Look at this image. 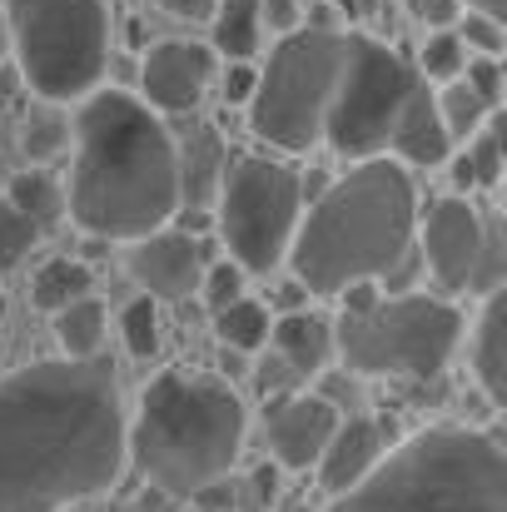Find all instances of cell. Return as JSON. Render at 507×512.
Here are the masks:
<instances>
[{
  "instance_id": "cell-1",
  "label": "cell",
  "mask_w": 507,
  "mask_h": 512,
  "mask_svg": "<svg viewBox=\"0 0 507 512\" xmlns=\"http://www.w3.org/2000/svg\"><path fill=\"white\" fill-rule=\"evenodd\" d=\"M125 473V403L110 363L40 358L0 373V512H65Z\"/></svg>"
},
{
  "instance_id": "cell-2",
  "label": "cell",
  "mask_w": 507,
  "mask_h": 512,
  "mask_svg": "<svg viewBox=\"0 0 507 512\" xmlns=\"http://www.w3.org/2000/svg\"><path fill=\"white\" fill-rule=\"evenodd\" d=\"M75 165L65 184V214L95 239L140 244L179 214L174 140L135 95L95 90L75 110Z\"/></svg>"
},
{
  "instance_id": "cell-3",
  "label": "cell",
  "mask_w": 507,
  "mask_h": 512,
  "mask_svg": "<svg viewBox=\"0 0 507 512\" xmlns=\"http://www.w3.org/2000/svg\"><path fill=\"white\" fill-rule=\"evenodd\" d=\"M418 234V194L403 165L388 155L363 160L338 174L329 189L299 214L289 269L309 299H338L358 284H378L413 259Z\"/></svg>"
},
{
  "instance_id": "cell-4",
  "label": "cell",
  "mask_w": 507,
  "mask_h": 512,
  "mask_svg": "<svg viewBox=\"0 0 507 512\" xmlns=\"http://www.w3.org/2000/svg\"><path fill=\"white\" fill-rule=\"evenodd\" d=\"M249 433L244 398L224 378L165 368L145 383L135 423H125V458L165 498H194L224 483Z\"/></svg>"
},
{
  "instance_id": "cell-5",
  "label": "cell",
  "mask_w": 507,
  "mask_h": 512,
  "mask_svg": "<svg viewBox=\"0 0 507 512\" xmlns=\"http://www.w3.org/2000/svg\"><path fill=\"white\" fill-rule=\"evenodd\" d=\"M329 512H507L503 438L473 423L418 428Z\"/></svg>"
},
{
  "instance_id": "cell-6",
  "label": "cell",
  "mask_w": 507,
  "mask_h": 512,
  "mask_svg": "<svg viewBox=\"0 0 507 512\" xmlns=\"http://www.w3.org/2000/svg\"><path fill=\"white\" fill-rule=\"evenodd\" d=\"M334 319V353L353 378H408L433 383L458 343H463V309L438 294H378L358 284Z\"/></svg>"
},
{
  "instance_id": "cell-7",
  "label": "cell",
  "mask_w": 507,
  "mask_h": 512,
  "mask_svg": "<svg viewBox=\"0 0 507 512\" xmlns=\"http://www.w3.org/2000/svg\"><path fill=\"white\" fill-rule=\"evenodd\" d=\"M5 30L25 85L50 105H80L110 65L105 0H5Z\"/></svg>"
},
{
  "instance_id": "cell-8",
  "label": "cell",
  "mask_w": 507,
  "mask_h": 512,
  "mask_svg": "<svg viewBox=\"0 0 507 512\" xmlns=\"http://www.w3.org/2000/svg\"><path fill=\"white\" fill-rule=\"evenodd\" d=\"M343 40L348 30H309V25L279 35L244 105L254 140H264L279 155H309L324 140V115L343 75Z\"/></svg>"
},
{
  "instance_id": "cell-9",
  "label": "cell",
  "mask_w": 507,
  "mask_h": 512,
  "mask_svg": "<svg viewBox=\"0 0 507 512\" xmlns=\"http://www.w3.org/2000/svg\"><path fill=\"white\" fill-rule=\"evenodd\" d=\"M214 209L219 239L229 244V264H239L244 274H274L289 259L304 214V179L274 155H239L219 174Z\"/></svg>"
},
{
  "instance_id": "cell-10",
  "label": "cell",
  "mask_w": 507,
  "mask_h": 512,
  "mask_svg": "<svg viewBox=\"0 0 507 512\" xmlns=\"http://www.w3.org/2000/svg\"><path fill=\"white\" fill-rule=\"evenodd\" d=\"M413 70L408 60L383 45L378 35H348L343 40V75H338L334 105L324 115V140L329 150L363 165V160H378L388 150V135H393V120L413 90Z\"/></svg>"
},
{
  "instance_id": "cell-11",
  "label": "cell",
  "mask_w": 507,
  "mask_h": 512,
  "mask_svg": "<svg viewBox=\"0 0 507 512\" xmlns=\"http://www.w3.org/2000/svg\"><path fill=\"white\" fill-rule=\"evenodd\" d=\"M423 264L443 294H493L503 289V274L488 259V229L483 204L443 194L423 214Z\"/></svg>"
},
{
  "instance_id": "cell-12",
  "label": "cell",
  "mask_w": 507,
  "mask_h": 512,
  "mask_svg": "<svg viewBox=\"0 0 507 512\" xmlns=\"http://www.w3.org/2000/svg\"><path fill=\"white\" fill-rule=\"evenodd\" d=\"M219 70V55L199 40H160L145 50V65H140V105L150 115H189L199 110L209 80Z\"/></svg>"
},
{
  "instance_id": "cell-13",
  "label": "cell",
  "mask_w": 507,
  "mask_h": 512,
  "mask_svg": "<svg viewBox=\"0 0 507 512\" xmlns=\"http://www.w3.org/2000/svg\"><path fill=\"white\" fill-rule=\"evenodd\" d=\"M125 269H130V279L145 289L150 304H179V299L199 294V279H204V244H199L194 234L160 229V234L130 244Z\"/></svg>"
},
{
  "instance_id": "cell-14",
  "label": "cell",
  "mask_w": 507,
  "mask_h": 512,
  "mask_svg": "<svg viewBox=\"0 0 507 512\" xmlns=\"http://www.w3.org/2000/svg\"><path fill=\"white\" fill-rule=\"evenodd\" d=\"M338 428V408L319 393H289V398H274L269 403V418H264V438L274 448V468H289V473H304L324 458L329 438Z\"/></svg>"
},
{
  "instance_id": "cell-15",
  "label": "cell",
  "mask_w": 507,
  "mask_h": 512,
  "mask_svg": "<svg viewBox=\"0 0 507 512\" xmlns=\"http://www.w3.org/2000/svg\"><path fill=\"white\" fill-rule=\"evenodd\" d=\"M383 458H388V433H383V423H373V418H363V413L338 418L324 458L314 463V468H319V488H324L329 498H343V493H353Z\"/></svg>"
},
{
  "instance_id": "cell-16",
  "label": "cell",
  "mask_w": 507,
  "mask_h": 512,
  "mask_svg": "<svg viewBox=\"0 0 507 512\" xmlns=\"http://www.w3.org/2000/svg\"><path fill=\"white\" fill-rule=\"evenodd\" d=\"M388 150L398 155L393 165H413V170H438L453 160V140L438 120V100L423 80H413L398 120H393V135H388Z\"/></svg>"
},
{
  "instance_id": "cell-17",
  "label": "cell",
  "mask_w": 507,
  "mask_h": 512,
  "mask_svg": "<svg viewBox=\"0 0 507 512\" xmlns=\"http://www.w3.org/2000/svg\"><path fill=\"white\" fill-rule=\"evenodd\" d=\"M269 343H274V358L304 383V378H319L334 358V324L324 314H284L274 329H269Z\"/></svg>"
},
{
  "instance_id": "cell-18",
  "label": "cell",
  "mask_w": 507,
  "mask_h": 512,
  "mask_svg": "<svg viewBox=\"0 0 507 512\" xmlns=\"http://www.w3.org/2000/svg\"><path fill=\"white\" fill-rule=\"evenodd\" d=\"M473 378L493 408L507 398V289L483 294V309L473 319Z\"/></svg>"
},
{
  "instance_id": "cell-19",
  "label": "cell",
  "mask_w": 507,
  "mask_h": 512,
  "mask_svg": "<svg viewBox=\"0 0 507 512\" xmlns=\"http://www.w3.org/2000/svg\"><path fill=\"white\" fill-rule=\"evenodd\" d=\"M174 160H179V204L189 199L194 209H204L209 199H214V189H219V174L229 165V155H224V145H219V135L204 125V130H194L189 140H184V150H174Z\"/></svg>"
},
{
  "instance_id": "cell-20",
  "label": "cell",
  "mask_w": 507,
  "mask_h": 512,
  "mask_svg": "<svg viewBox=\"0 0 507 512\" xmlns=\"http://www.w3.org/2000/svg\"><path fill=\"white\" fill-rule=\"evenodd\" d=\"M259 0H214L209 15V50L224 60H254L259 50Z\"/></svg>"
},
{
  "instance_id": "cell-21",
  "label": "cell",
  "mask_w": 507,
  "mask_h": 512,
  "mask_svg": "<svg viewBox=\"0 0 507 512\" xmlns=\"http://www.w3.org/2000/svg\"><path fill=\"white\" fill-rule=\"evenodd\" d=\"M80 299H90V269L80 264V259H45L40 269H35V279H30V304L40 309V314H60V309H70V304H80Z\"/></svg>"
},
{
  "instance_id": "cell-22",
  "label": "cell",
  "mask_w": 507,
  "mask_h": 512,
  "mask_svg": "<svg viewBox=\"0 0 507 512\" xmlns=\"http://www.w3.org/2000/svg\"><path fill=\"white\" fill-rule=\"evenodd\" d=\"M5 199L15 204V214L40 234V229H55L60 219H65V189L50 179V174L40 170H25L10 179V189H5Z\"/></svg>"
},
{
  "instance_id": "cell-23",
  "label": "cell",
  "mask_w": 507,
  "mask_h": 512,
  "mask_svg": "<svg viewBox=\"0 0 507 512\" xmlns=\"http://www.w3.org/2000/svg\"><path fill=\"white\" fill-rule=\"evenodd\" d=\"M105 304L90 294V299H80V304H70V309H60L55 314V343H60V353L70 358V363H85V358H95L100 353V343H105Z\"/></svg>"
},
{
  "instance_id": "cell-24",
  "label": "cell",
  "mask_w": 507,
  "mask_h": 512,
  "mask_svg": "<svg viewBox=\"0 0 507 512\" xmlns=\"http://www.w3.org/2000/svg\"><path fill=\"white\" fill-rule=\"evenodd\" d=\"M269 329H274L269 309L259 299H249V294L239 304H229V309L214 314V339L224 343L229 353H259L269 343Z\"/></svg>"
},
{
  "instance_id": "cell-25",
  "label": "cell",
  "mask_w": 507,
  "mask_h": 512,
  "mask_svg": "<svg viewBox=\"0 0 507 512\" xmlns=\"http://www.w3.org/2000/svg\"><path fill=\"white\" fill-rule=\"evenodd\" d=\"M433 100H438V120H443V130H448V140H453V145H458V140L468 145V140H473V135H478V130L493 120V110H488V105H483V100H478V95L463 85V80L438 85V90H433Z\"/></svg>"
},
{
  "instance_id": "cell-26",
  "label": "cell",
  "mask_w": 507,
  "mask_h": 512,
  "mask_svg": "<svg viewBox=\"0 0 507 512\" xmlns=\"http://www.w3.org/2000/svg\"><path fill=\"white\" fill-rule=\"evenodd\" d=\"M463 65H468V50H463V40L453 35V30H428L423 35V50H418V80L428 85H453L458 75H463Z\"/></svg>"
},
{
  "instance_id": "cell-27",
  "label": "cell",
  "mask_w": 507,
  "mask_h": 512,
  "mask_svg": "<svg viewBox=\"0 0 507 512\" xmlns=\"http://www.w3.org/2000/svg\"><path fill=\"white\" fill-rule=\"evenodd\" d=\"M463 160H468V170H473V184L478 189H498L503 184V120L493 115L463 150H458Z\"/></svg>"
},
{
  "instance_id": "cell-28",
  "label": "cell",
  "mask_w": 507,
  "mask_h": 512,
  "mask_svg": "<svg viewBox=\"0 0 507 512\" xmlns=\"http://www.w3.org/2000/svg\"><path fill=\"white\" fill-rule=\"evenodd\" d=\"M120 334H125V348L135 358H155L160 353V304H150L145 294L125 304L120 314Z\"/></svg>"
},
{
  "instance_id": "cell-29",
  "label": "cell",
  "mask_w": 507,
  "mask_h": 512,
  "mask_svg": "<svg viewBox=\"0 0 507 512\" xmlns=\"http://www.w3.org/2000/svg\"><path fill=\"white\" fill-rule=\"evenodd\" d=\"M453 35L463 40V50H468V55L503 60V45H507L503 20H493V15H478V10H463V15H458V25H453Z\"/></svg>"
},
{
  "instance_id": "cell-30",
  "label": "cell",
  "mask_w": 507,
  "mask_h": 512,
  "mask_svg": "<svg viewBox=\"0 0 507 512\" xmlns=\"http://www.w3.org/2000/svg\"><path fill=\"white\" fill-rule=\"evenodd\" d=\"M65 145H70V120H65V115H40V120H30L25 135H20V150H25L30 165L55 160Z\"/></svg>"
},
{
  "instance_id": "cell-31",
  "label": "cell",
  "mask_w": 507,
  "mask_h": 512,
  "mask_svg": "<svg viewBox=\"0 0 507 512\" xmlns=\"http://www.w3.org/2000/svg\"><path fill=\"white\" fill-rule=\"evenodd\" d=\"M244 269L239 264H204V279H199V299L209 304V314H219V309H229V304H239L244 299Z\"/></svg>"
},
{
  "instance_id": "cell-32",
  "label": "cell",
  "mask_w": 507,
  "mask_h": 512,
  "mask_svg": "<svg viewBox=\"0 0 507 512\" xmlns=\"http://www.w3.org/2000/svg\"><path fill=\"white\" fill-rule=\"evenodd\" d=\"M35 239H40V234H35V229L15 214V204L0 194V274H5V269H15V264L35 249Z\"/></svg>"
},
{
  "instance_id": "cell-33",
  "label": "cell",
  "mask_w": 507,
  "mask_h": 512,
  "mask_svg": "<svg viewBox=\"0 0 507 512\" xmlns=\"http://www.w3.org/2000/svg\"><path fill=\"white\" fill-rule=\"evenodd\" d=\"M493 115H498V105H503V60H483V55H468V65H463V75H458Z\"/></svg>"
},
{
  "instance_id": "cell-34",
  "label": "cell",
  "mask_w": 507,
  "mask_h": 512,
  "mask_svg": "<svg viewBox=\"0 0 507 512\" xmlns=\"http://www.w3.org/2000/svg\"><path fill=\"white\" fill-rule=\"evenodd\" d=\"M408 10H413L428 30H453L468 5H463V0H408Z\"/></svg>"
},
{
  "instance_id": "cell-35",
  "label": "cell",
  "mask_w": 507,
  "mask_h": 512,
  "mask_svg": "<svg viewBox=\"0 0 507 512\" xmlns=\"http://www.w3.org/2000/svg\"><path fill=\"white\" fill-rule=\"evenodd\" d=\"M254 80H259L254 60H229V65H224V100H229V105H249Z\"/></svg>"
},
{
  "instance_id": "cell-36",
  "label": "cell",
  "mask_w": 507,
  "mask_h": 512,
  "mask_svg": "<svg viewBox=\"0 0 507 512\" xmlns=\"http://www.w3.org/2000/svg\"><path fill=\"white\" fill-rule=\"evenodd\" d=\"M259 25H269L279 35H294L299 30V0H259Z\"/></svg>"
},
{
  "instance_id": "cell-37",
  "label": "cell",
  "mask_w": 507,
  "mask_h": 512,
  "mask_svg": "<svg viewBox=\"0 0 507 512\" xmlns=\"http://www.w3.org/2000/svg\"><path fill=\"white\" fill-rule=\"evenodd\" d=\"M160 10L174 20H194V25H209L214 15V0H160Z\"/></svg>"
},
{
  "instance_id": "cell-38",
  "label": "cell",
  "mask_w": 507,
  "mask_h": 512,
  "mask_svg": "<svg viewBox=\"0 0 507 512\" xmlns=\"http://www.w3.org/2000/svg\"><path fill=\"white\" fill-rule=\"evenodd\" d=\"M194 503L204 512H229L234 508V483H229V478H224V483H209L204 493H194Z\"/></svg>"
},
{
  "instance_id": "cell-39",
  "label": "cell",
  "mask_w": 507,
  "mask_h": 512,
  "mask_svg": "<svg viewBox=\"0 0 507 512\" xmlns=\"http://www.w3.org/2000/svg\"><path fill=\"white\" fill-rule=\"evenodd\" d=\"M254 498H259V503H274V498H279V468L264 463V468L254 473Z\"/></svg>"
},
{
  "instance_id": "cell-40",
  "label": "cell",
  "mask_w": 507,
  "mask_h": 512,
  "mask_svg": "<svg viewBox=\"0 0 507 512\" xmlns=\"http://www.w3.org/2000/svg\"><path fill=\"white\" fill-rule=\"evenodd\" d=\"M468 10H478V15H493V20H503V5L507 0H463Z\"/></svg>"
},
{
  "instance_id": "cell-41",
  "label": "cell",
  "mask_w": 507,
  "mask_h": 512,
  "mask_svg": "<svg viewBox=\"0 0 507 512\" xmlns=\"http://www.w3.org/2000/svg\"><path fill=\"white\" fill-rule=\"evenodd\" d=\"M358 5H363V0H334L329 10H338V15H348V20H353V15H358Z\"/></svg>"
},
{
  "instance_id": "cell-42",
  "label": "cell",
  "mask_w": 507,
  "mask_h": 512,
  "mask_svg": "<svg viewBox=\"0 0 507 512\" xmlns=\"http://www.w3.org/2000/svg\"><path fill=\"white\" fill-rule=\"evenodd\" d=\"M0 324H5V289H0Z\"/></svg>"
},
{
  "instance_id": "cell-43",
  "label": "cell",
  "mask_w": 507,
  "mask_h": 512,
  "mask_svg": "<svg viewBox=\"0 0 507 512\" xmlns=\"http://www.w3.org/2000/svg\"><path fill=\"white\" fill-rule=\"evenodd\" d=\"M254 512H259V508H254Z\"/></svg>"
}]
</instances>
